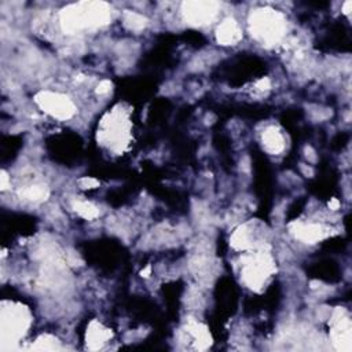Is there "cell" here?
Returning <instances> with one entry per match:
<instances>
[{
    "instance_id": "6da1fadb",
    "label": "cell",
    "mask_w": 352,
    "mask_h": 352,
    "mask_svg": "<svg viewBox=\"0 0 352 352\" xmlns=\"http://www.w3.org/2000/svg\"><path fill=\"white\" fill-rule=\"evenodd\" d=\"M110 19L111 8L103 1H81L70 4L59 12L60 28L67 34L102 28Z\"/></svg>"
},
{
    "instance_id": "7a4b0ae2",
    "label": "cell",
    "mask_w": 352,
    "mask_h": 352,
    "mask_svg": "<svg viewBox=\"0 0 352 352\" xmlns=\"http://www.w3.org/2000/svg\"><path fill=\"white\" fill-rule=\"evenodd\" d=\"M252 36L264 45H274L286 33V19L274 8H257L248 19Z\"/></svg>"
},
{
    "instance_id": "3957f363",
    "label": "cell",
    "mask_w": 352,
    "mask_h": 352,
    "mask_svg": "<svg viewBox=\"0 0 352 352\" xmlns=\"http://www.w3.org/2000/svg\"><path fill=\"white\" fill-rule=\"evenodd\" d=\"M275 272V263L264 248H257L241 257L239 276L245 286L252 290L261 289L268 278Z\"/></svg>"
},
{
    "instance_id": "277c9868",
    "label": "cell",
    "mask_w": 352,
    "mask_h": 352,
    "mask_svg": "<svg viewBox=\"0 0 352 352\" xmlns=\"http://www.w3.org/2000/svg\"><path fill=\"white\" fill-rule=\"evenodd\" d=\"M32 315L19 302L4 301L1 307V340L3 342H18L28 331Z\"/></svg>"
},
{
    "instance_id": "5b68a950",
    "label": "cell",
    "mask_w": 352,
    "mask_h": 352,
    "mask_svg": "<svg viewBox=\"0 0 352 352\" xmlns=\"http://www.w3.org/2000/svg\"><path fill=\"white\" fill-rule=\"evenodd\" d=\"M102 143L113 151H122L131 140V124L124 113L113 111L103 120L98 132Z\"/></svg>"
},
{
    "instance_id": "8992f818",
    "label": "cell",
    "mask_w": 352,
    "mask_h": 352,
    "mask_svg": "<svg viewBox=\"0 0 352 352\" xmlns=\"http://www.w3.org/2000/svg\"><path fill=\"white\" fill-rule=\"evenodd\" d=\"M34 102L44 113L59 121L73 118L77 111L73 99H70L66 94L56 91H41L34 96Z\"/></svg>"
},
{
    "instance_id": "52a82bcc",
    "label": "cell",
    "mask_w": 352,
    "mask_h": 352,
    "mask_svg": "<svg viewBox=\"0 0 352 352\" xmlns=\"http://www.w3.org/2000/svg\"><path fill=\"white\" fill-rule=\"evenodd\" d=\"M219 12V4L213 1H186L182 6L184 21L192 26L209 25Z\"/></svg>"
},
{
    "instance_id": "ba28073f",
    "label": "cell",
    "mask_w": 352,
    "mask_h": 352,
    "mask_svg": "<svg viewBox=\"0 0 352 352\" xmlns=\"http://www.w3.org/2000/svg\"><path fill=\"white\" fill-rule=\"evenodd\" d=\"M292 232L296 235L297 239L305 243H315L322 241L329 235V228L323 224L318 223H296L294 228H292Z\"/></svg>"
},
{
    "instance_id": "9c48e42d",
    "label": "cell",
    "mask_w": 352,
    "mask_h": 352,
    "mask_svg": "<svg viewBox=\"0 0 352 352\" xmlns=\"http://www.w3.org/2000/svg\"><path fill=\"white\" fill-rule=\"evenodd\" d=\"M242 38V30L232 18L221 21L216 28V40L221 45H235Z\"/></svg>"
},
{
    "instance_id": "30bf717a",
    "label": "cell",
    "mask_w": 352,
    "mask_h": 352,
    "mask_svg": "<svg viewBox=\"0 0 352 352\" xmlns=\"http://www.w3.org/2000/svg\"><path fill=\"white\" fill-rule=\"evenodd\" d=\"M261 146L271 155L280 154L286 147L285 136L280 132V129L274 125L265 128L261 132Z\"/></svg>"
},
{
    "instance_id": "8fae6325",
    "label": "cell",
    "mask_w": 352,
    "mask_h": 352,
    "mask_svg": "<svg viewBox=\"0 0 352 352\" xmlns=\"http://www.w3.org/2000/svg\"><path fill=\"white\" fill-rule=\"evenodd\" d=\"M331 338L337 348L345 351L351 349V322L348 316H344L342 314L338 315L333 324Z\"/></svg>"
},
{
    "instance_id": "7c38bea8",
    "label": "cell",
    "mask_w": 352,
    "mask_h": 352,
    "mask_svg": "<svg viewBox=\"0 0 352 352\" xmlns=\"http://www.w3.org/2000/svg\"><path fill=\"white\" fill-rule=\"evenodd\" d=\"M109 338H111L110 330L103 327L100 323L95 324V327L91 326L87 331V342L89 341V344H92L91 348H99L100 345L107 342Z\"/></svg>"
},
{
    "instance_id": "4fadbf2b",
    "label": "cell",
    "mask_w": 352,
    "mask_h": 352,
    "mask_svg": "<svg viewBox=\"0 0 352 352\" xmlns=\"http://www.w3.org/2000/svg\"><path fill=\"white\" fill-rule=\"evenodd\" d=\"M73 209L81 216V217H84V219H95L98 214H99V210H98V208L94 205V204H91V202H88V201H82V199H80V201H76L74 204H73Z\"/></svg>"
},
{
    "instance_id": "5bb4252c",
    "label": "cell",
    "mask_w": 352,
    "mask_h": 352,
    "mask_svg": "<svg viewBox=\"0 0 352 352\" xmlns=\"http://www.w3.org/2000/svg\"><path fill=\"white\" fill-rule=\"evenodd\" d=\"M124 23L129 28V29H133V30H138V29H142L144 28L146 25V18L138 12H128L125 19H124Z\"/></svg>"
},
{
    "instance_id": "9a60e30c",
    "label": "cell",
    "mask_w": 352,
    "mask_h": 352,
    "mask_svg": "<svg viewBox=\"0 0 352 352\" xmlns=\"http://www.w3.org/2000/svg\"><path fill=\"white\" fill-rule=\"evenodd\" d=\"M110 89H111V82L109 80H102L96 87V94L98 95H104V94L110 92Z\"/></svg>"
}]
</instances>
